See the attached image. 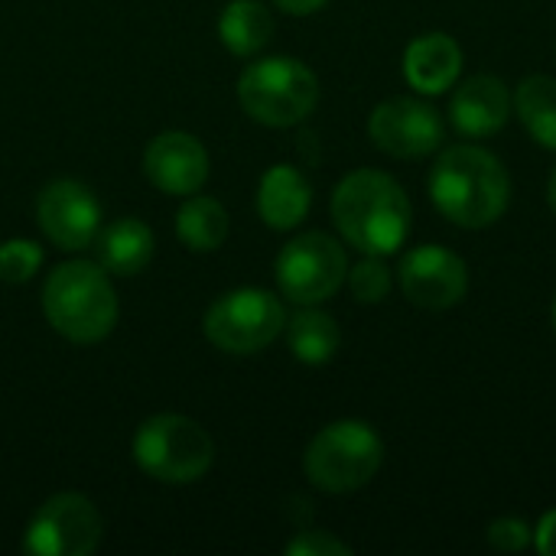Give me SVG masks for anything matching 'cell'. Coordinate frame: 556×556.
<instances>
[{
	"instance_id": "cell-1",
	"label": "cell",
	"mask_w": 556,
	"mask_h": 556,
	"mask_svg": "<svg viewBox=\"0 0 556 556\" xmlns=\"http://www.w3.org/2000/svg\"><path fill=\"white\" fill-rule=\"evenodd\" d=\"M427 186L440 215L472 231L495 225L511 202L508 169L495 153L472 143L446 147L433 163Z\"/></svg>"
},
{
	"instance_id": "cell-2",
	"label": "cell",
	"mask_w": 556,
	"mask_h": 556,
	"mask_svg": "<svg viewBox=\"0 0 556 556\" xmlns=\"http://www.w3.org/2000/svg\"><path fill=\"white\" fill-rule=\"evenodd\" d=\"M332 222L362 254L388 257L410 235V199L388 173L355 169L332 192Z\"/></svg>"
},
{
	"instance_id": "cell-3",
	"label": "cell",
	"mask_w": 556,
	"mask_h": 556,
	"mask_svg": "<svg viewBox=\"0 0 556 556\" xmlns=\"http://www.w3.org/2000/svg\"><path fill=\"white\" fill-rule=\"evenodd\" d=\"M46 323L68 342L94 345L117 326V293L101 264L65 261L42 283Z\"/></svg>"
},
{
	"instance_id": "cell-4",
	"label": "cell",
	"mask_w": 556,
	"mask_h": 556,
	"mask_svg": "<svg viewBox=\"0 0 556 556\" xmlns=\"http://www.w3.org/2000/svg\"><path fill=\"white\" fill-rule=\"evenodd\" d=\"M381 463L384 443L378 430L365 420H336L323 427L303 456L306 479L329 495L365 489L378 476Z\"/></svg>"
},
{
	"instance_id": "cell-5",
	"label": "cell",
	"mask_w": 556,
	"mask_h": 556,
	"mask_svg": "<svg viewBox=\"0 0 556 556\" xmlns=\"http://www.w3.org/2000/svg\"><path fill=\"white\" fill-rule=\"evenodd\" d=\"M238 101L244 114L264 127H293L313 114L319 101V78L293 55H270L241 72Z\"/></svg>"
},
{
	"instance_id": "cell-6",
	"label": "cell",
	"mask_w": 556,
	"mask_h": 556,
	"mask_svg": "<svg viewBox=\"0 0 556 556\" xmlns=\"http://www.w3.org/2000/svg\"><path fill=\"white\" fill-rule=\"evenodd\" d=\"M137 466L163 485H192L215 463L212 437L182 414L147 417L134 433Z\"/></svg>"
},
{
	"instance_id": "cell-7",
	"label": "cell",
	"mask_w": 556,
	"mask_h": 556,
	"mask_svg": "<svg viewBox=\"0 0 556 556\" xmlns=\"http://www.w3.org/2000/svg\"><path fill=\"white\" fill-rule=\"evenodd\" d=\"M283 329H287L283 303L270 290H257V287L222 293L202 319L205 339L225 355L264 352Z\"/></svg>"
},
{
	"instance_id": "cell-8",
	"label": "cell",
	"mask_w": 556,
	"mask_h": 556,
	"mask_svg": "<svg viewBox=\"0 0 556 556\" xmlns=\"http://www.w3.org/2000/svg\"><path fill=\"white\" fill-rule=\"evenodd\" d=\"M280 293L296 306H319L339 293L349 277V257L342 244L323 231L293 238L274 264Z\"/></svg>"
},
{
	"instance_id": "cell-9",
	"label": "cell",
	"mask_w": 556,
	"mask_h": 556,
	"mask_svg": "<svg viewBox=\"0 0 556 556\" xmlns=\"http://www.w3.org/2000/svg\"><path fill=\"white\" fill-rule=\"evenodd\" d=\"M104 538L101 511L78 492L52 495L29 518L23 551L33 556H91Z\"/></svg>"
},
{
	"instance_id": "cell-10",
	"label": "cell",
	"mask_w": 556,
	"mask_h": 556,
	"mask_svg": "<svg viewBox=\"0 0 556 556\" xmlns=\"http://www.w3.org/2000/svg\"><path fill=\"white\" fill-rule=\"evenodd\" d=\"M371 143L397 160H420L440 150L446 124L437 108L417 98H388L368 117Z\"/></svg>"
},
{
	"instance_id": "cell-11",
	"label": "cell",
	"mask_w": 556,
	"mask_h": 556,
	"mask_svg": "<svg viewBox=\"0 0 556 556\" xmlns=\"http://www.w3.org/2000/svg\"><path fill=\"white\" fill-rule=\"evenodd\" d=\"M36 222L55 248L85 251L101 231V202L78 179H52L36 199Z\"/></svg>"
},
{
	"instance_id": "cell-12",
	"label": "cell",
	"mask_w": 556,
	"mask_h": 556,
	"mask_svg": "<svg viewBox=\"0 0 556 556\" xmlns=\"http://www.w3.org/2000/svg\"><path fill=\"white\" fill-rule=\"evenodd\" d=\"M397 280L404 296L420 306V309H450L456 303H463L466 290H469V270L466 261L440 244H424L404 254L401 267H397Z\"/></svg>"
},
{
	"instance_id": "cell-13",
	"label": "cell",
	"mask_w": 556,
	"mask_h": 556,
	"mask_svg": "<svg viewBox=\"0 0 556 556\" xmlns=\"http://www.w3.org/2000/svg\"><path fill=\"white\" fill-rule=\"evenodd\" d=\"M208 150L199 137L186 130H166L153 137L143 150L147 179L166 195H192L208 179Z\"/></svg>"
},
{
	"instance_id": "cell-14",
	"label": "cell",
	"mask_w": 556,
	"mask_h": 556,
	"mask_svg": "<svg viewBox=\"0 0 556 556\" xmlns=\"http://www.w3.org/2000/svg\"><path fill=\"white\" fill-rule=\"evenodd\" d=\"M515 98L498 75H472L450 98V121L466 137H492L511 117Z\"/></svg>"
},
{
	"instance_id": "cell-15",
	"label": "cell",
	"mask_w": 556,
	"mask_h": 556,
	"mask_svg": "<svg viewBox=\"0 0 556 556\" xmlns=\"http://www.w3.org/2000/svg\"><path fill=\"white\" fill-rule=\"evenodd\" d=\"M463 72V49L446 33H424L404 52V75L420 94H443Z\"/></svg>"
},
{
	"instance_id": "cell-16",
	"label": "cell",
	"mask_w": 556,
	"mask_h": 556,
	"mask_svg": "<svg viewBox=\"0 0 556 556\" xmlns=\"http://www.w3.org/2000/svg\"><path fill=\"white\" fill-rule=\"evenodd\" d=\"M309 205H313V189H309V179L296 166L277 163L261 176L257 212L267 228L274 231L296 228L309 215Z\"/></svg>"
},
{
	"instance_id": "cell-17",
	"label": "cell",
	"mask_w": 556,
	"mask_h": 556,
	"mask_svg": "<svg viewBox=\"0 0 556 556\" xmlns=\"http://www.w3.org/2000/svg\"><path fill=\"white\" fill-rule=\"evenodd\" d=\"M153 248H156L153 231L140 218H117V222L104 225L94 238L98 264L117 277L140 274L153 261Z\"/></svg>"
},
{
	"instance_id": "cell-18",
	"label": "cell",
	"mask_w": 556,
	"mask_h": 556,
	"mask_svg": "<svg viewBox=\"0 0 556 556\" xmlns=\"http://www.w3.org/2000/svg\"><path fill=\"white\" fill-rule=\"evenodd\" d=\"M228 212L218 199L212 195H186V202L176 212V238L195 251V254H212L225 244L228 238Z\"/></svg>"
},
{
	"instance_id": "cell-19",
	"label": "cell",
	"mask_w": 556,
	"mask_h": 556,
	"mask_svg": "<svg viewBox=\"0 0 556 556\" xmlns=\"http://www.w3.org/2000/svg\"><path fill=\"white\" fill-rule=\"evenodd\" d=\"M218 36L228 52L257 55L274 39V16L261 0H231L218 16Z\"/></svg>"
},
{
	"instance_id": "cell-20",
	"label": "cell",
	"mask_w": 556,
	"mask_h": 556,
	"mask_svg": "<svg viewBox=\"0 0 556 556\" xmlns=\"http://www.w3.org/2000/svg\"><path fill=\"white\" fill-rule=\"evenodd\" d=\"M342 342V332L336 319L316 306H303L290 323H287V345L296 362L303 365H326L336 358Z\"/></svg>"
},
{
	"instance_id": "cell-21",
	"label": "cell",
	"mask_w": 556,
	"mask_h": 556,
	"mask_svg": "<svg viewBox=\"0 0 556 556\" xmlns=\"http://www.w3.org/2000/svg\"><path fill=\"white\" fill-rule=\"evenodd\" d=\"M515 111L541 147L556 150V78L528 75L515 91Z\"/></svg>"
},
{
	"instance_id": "cell-22",
	"label": "cell",
	"mask_w": 556,
	"mask_h": 556,
	"mask_svg": "<svg viewBox=\"0 0 556 556\" xmlns=\"http://www.w3.org/2000/svg\"><path fill=\"white\" fill-rule=\"evenodd\" d=\"M42 267V248L29 238H10L0 244V280L20 287L36 277Z\"/></svg>"
},
{
	"instance_id": "cell-23",
	"label": "cell",
	"mask_w": 556,
	"mask_h": 556,
	"mask_svg": "<svg viewBox=\"0 0 556 556\" xmlns=\"http://www.w3.org/2000/svg\"><path fill=\"white\" fill-rule=\"evenodd\" d=\"M345 280H349L358 303H384L391 293V270L375 254H365V261H358Z\"/></svg>"
},
{
	"instance_id": "cell-24",
	"label": "cell",
	"mask_w": 556,
	"mask_h": 556,
	"mask_svg": "<svg viewBox=\"0 0 556 556\" xmlns=\"http://www.w3.org/2000/svg\"><path fill=\"white\" fill-rule=\"evenodd\" d=\"M531 541H534L531 525L521 521V518H498L489 528V544L498 554H521V551L531 547Z\"/></svg>"
},
{
	"instance_id": "cell-25",
	"label": "cell",
	"mask_w": 556,
	"mask_h": 556,
	"mask_svg": "<svg viewBox=\"0 0 556 556\" xmlns=\"http://www.w3.org/2000/svg\"><path fill=\"white\" fill-rule=\"evenodd\" d=\"M290 556H349L352 547L332 538L329 531H303L287 544Z\"/></svg>"
},
{
	"instance_id": "cell-26",
	"label": "cell",
	"mask_w": 556,
	"mask_h": 556,
	"mask_svg": "<svg viewBox=\"0 0 556 556\" xmlns=\"http://www.w3.org/2000/svg\"><path fill=\"white\" fill-rule=\"evenodd\" d=\"M538 551L544 556H556V511L544 515V521L538 525V538H534Z\"/></svg>"
},
{
	"instance_id": "cell-27",
	"label": "cell",
	"mask_w": 556,
	"mask_h": 556,
	"mask_svg": "<svg viewBox=\"0 0 556 556\" xmlns=\"http://www.w3.org/2000/svg\"><path fill=\"white\" fill-rule=\"evenodd\" d=\"M283 13H290V16H309V13H316L326 0H274Z\"/></svg>"
},
{
	"instance_id": "cell-28",
	"label": "cell",
	"mask_w": 556,
	"mask_h": 556,
	"mask_svg": "<svg viewBox=\"0 0 556 556\" xmlns=\"http://www.w3.org/2000/svg\"><path fill=\"white\" fill-rule=\"evenodd\" d=\"M547 202H551V208H554V215H556V169L551 173V186H547Z\"/></svg>"
},
{
	"instance_id": "cell-29",
	"label": "cell",
	"mask_w": 556,
	"mask_h": 556,
	"mask_svg": "<svg viewBox=\"0 0 556 556\" xmlns=\"http://www.w3.org/2000/svg\"><path fill=\"white\" fill-rule=\"evenodd\" d=\"M551 319H554V332H556V300H554V313H551Z\"/></svg>"
}]
</instances>
